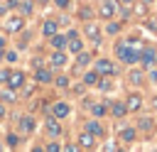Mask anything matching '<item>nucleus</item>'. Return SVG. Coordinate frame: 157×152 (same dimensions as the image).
Here are the masks:
<instances>
[{
    "label": "nucleus",
    "instance_id": "obj_32",
    "mask_svg": "<svg viewBox=\"0 0 157 152\" xmlns=\"http://www.w3.org/2000/svg\"><path fill=\"white\" fill-rule=\"evenodd\" d=\"M54 86H56V88H69V86H71V81H69V76L59 74V76L54 78Z\"/></svg>",
    "mask_w": 157,
    "mask_h": 152
},
{
    "label": "nucleus",
    "instance_id": "obj_56",
    "mask_svg": "<svg viewBox=\"0 0 157 152\" xmlns=\"http://www.w3.org/2000/svg\"><path fill=\"white\" fill-rule=\"evenodd\" d=\"M2 150H5V147H2V142H0V152H2Z\"/></svg>",
    "mask_w": 157,
    "mask_h": 152
},
{
    "label": "nucleus",
    "instance_id": "obj_3",
    "mask_svg": "<svg viewBox=\"0 0 157 152\" xmlns=\"http://www.w3.org/2000/svg\"><path fill=\"white\" fill-rule=\"evenodd\" d=\"M25 83H27V74H25V71H20V69H10L7 88H12V91H20Z\"/></svg>",
    "mask_w": 157,
    "mask_h": 152
},
{
    "label": "nucleus",
    "instance_id": "obj_9",
    "mask_svg": "<svg viewBox=\"0 0 157 152\" xmlns=\"http://www.w3.org/2000/svg\"><path fill=\"white\" fill-rule=\"evenodd\" d=\"M44 132H47V137H52V140H56V137L61 135V125H59V120H56L54 115L47 118V123H44Z\"/></svg>",
    "mask_w": 157,
    "mask_h": 152
},
{
    "label": "nucleus",
    "instance_id": "obj_25",
    "mask_svg": "<svg viewBox=\"0 0 157 152\" xmlns=\"http://www.w3.org/2000/svg\"><path fill=\"white\" fill-rule=\"evenodd\" d=\"M76 145H78V147H88V150H91V147L96 145V137H93V135H88V132H81V135H78V140H76Z\"/></svg>",
    "mask_w": 157,
    "mask_h": 152
},
{
    "label": "nucleus",
    "instance_id": "obj_28",
    "mask_svg": "<svg viewBox=\"0 0 157 152\" xmlns=\"http://www.w3.org/2000/svg\"><path fill=\"white\" fill-rule=\"evenodd\" d=\"M66 49H69L71 54H81V51H83V39H81V37H76V39H71V42L66 44Z\"/></svg>",
    "mask_w": 157,
    "mask_h": 152
},
{
    "label": "nucleus",
    "instance_id": "obj_2",
    "mask_svg": "<svg viewBox=\"0 0 157 152\" xmlns=\"http://www.w3.org/2000/svg\"><path fill=\"white\" fill-rule=\"evenodd\" d=\"M2 29H5V34H20V32L25 29V17H20V15H10V17H5Z\"/></svg>",
    "mask_w": 157,
    "mask_h": 152
},
{
    "label": "nucleus",
    "instance_id": "obj_23",
    "mask_svg": "<svg viewBox=\"0 0 157 152\" xmlns=\"http://www.w3.org/2000/svg\"><path fill=\"white\" fill-rule=\"evenodd\" d=\"M120 32H123V22H120V20H108V25H105V34L115 37V34H120Z\"/></svg>",
    "mask_w": 157,
    "mask_h": 152
},
{
    "label": "nucleus",
    "instance_id": "obj_27",
    "mask_svg": "<svg viewBox=\"0 0 157 152\" xmlns=\"http://www.w3.org/2000/svg\"><path fill=\"white\" fill-rule=\"evenodd\" d=\"M15 101H17V93H15L12 88L5 86V88L0 91V103H15Z\"/></svg>",
    "mask_w": 157,
    "mask_h": 152
},
{
    "label": "nucleus",
    "instance_id": "obj_39",
    "mask_svg": "<svg viewBox=\"0 0 157 152\" xmlns=\"http://www.w3.org/2000/svg\"><path fill=\"white\" fill-rule=\"evenodd\" d=\"M145 25H147V29H150V32H155V34H157V17H150Z\"/></svg>",
    "mask_w": 157,
    "mask_h": 152
},
{
    "label": "nucleus",
    "instance_id": "obj_5",
    "mask_svg": "<svg viewBox=\"0 0 157 152\" xmlns=\"http://www.w3.org/2000/svg\"><path fill=\"white\" fill-rule=\"evenodd\" d=\"M140 66H142V71L155 69V47H152V44H147V47L140 51Z\"/></svg>",
    "mask_w": 157,
    "mask_h": 152
},
{
    "label": "nucleus",
    "instance_id": "obj_46",
    "mask_svg": "<svg viewBox=\"0 0 157 152\" xmlns=\"http://www.w3.org/2000/svg\"><path fill=\"white\" fill-rule=\"evenodd\" d=\"M135 2H137V0H118V5H123V7H125V5L130 7V5H135Z\"/></svg>",
    "mask_w": 157,
    "mask_h": 152
},
{
    "label": "nucleus",
    "instance_id": "obj_16",
    "mask_svg": "<svg viewBox=\"0 0 157 152\" xmlns=\"http://www.w3.org/2000/svg\"><path fill=\"white\" fill-rule=\"evenodd\" d=\"M49 44H52V49H54V51H64L69 42H66V34H61V32H56L54 37H49Z\"/></svg>",
    "mask_w": 157,
    "mask_h": 152
},
{
    "label": "nucleus",
    "instance_id": "obj_12",
    "mask_svg": "<svg viewBox=\"0 0 157 152\" xmlns=\"http://www.w3.org/2000/svg\"><path fill=\"white\" fill-rule=\"evenodd\" d=\"M108 113L113 115V118H125L128 115V105H125V101H110L108 103Z\"/></svg>",
    "mask_w": 157,
    "mask_h": 152
},
{
    "label": "nucleus",
    "instance_id": "obj_47",
    "mask_svg": "<svg viewBox=\"0 0 157 152\" xmlns=\"http://www.w3.org/2000/svg\"><path fill=\"white\" fill-rule=\"evenodd\" d=\"M2 15H7V5H5V2H0V17H2Z\"/></svg>",
    "mask_w": 157,
    "mask_h": 152
},
{
    "label": "nucleus",
    "instance_id": "obj_37",
    "mask_svg": "<svg viewBox=\"0 0 157 152\" xmlns=\"http://www.w3.org/2000/svg\"><path fill=\"white\" fill-rule=\"evenodd\" d=\"M145 81H150V83H157V69H150V71L145 74Z\"/></svg>",
    "mask_w": 157,
    "mask_h": 152
},
{
    "label": "nucleus",
    "instance_id": "obj_43",
    "mask_svg": "<svg viewBox=\"0 0 157 152\" xmlns=\"http://www.w3.org/2000/svg\"><path fill=\"white\" fill-rule=\"evenodd\" d=\"M20 91H22V96H32V93H34V86H27V83H25Z\"/></svg>",
    "mask_w": 157,
    "mask_h": 152
},
{
    "label": "nucleus",
    "instance_id": "obj_33",
    "mask_svg": "<svg viewBox=\"0 0 157 152\" xmlns=\"http://www.w3.org/2000/svg\"><path fill=\"white\" fill-rule=\"evenodd\" d=\"M5 145H7V147H17V145H20V137H17V132H7V137H5Z\"/></svg>",
    "mask_w": 157,
    "mask_h": 152
},
{
    "label": "nucleus",
    "instance_id": "obj_1",
    "mask_svg": "<svg viewBox=\"0 0 157 152\" xmlns=\"http://www.w3.org/2000/svg\"><path fill=\"white\" fill-rule=\"evenodd\" d=\"M93 71H96L98 76L110 78V76H115V74H118V66H115V61H113V59H98V61L93 64Z\"/></svg>",
    "mask_w": 157,
    "mask_h": 152
},
{
    "label": "nucleus",
    "instance_id": "obj_8",
    "mask_svg": "<svg viewBox=\"0 0 157 152\" xmlns=\"http://www.w3.org/2000/svg\"><path fill=\"white\" fill-rule=\"evenodd\" d=\"M17 127H20V132H22V135L34 132V130H37V120H34V115H20Z\"/></svg>",
    "mask_w": 157,
    "mask_h": 152
},
{
    "label": "nucleus",
    "instance_id": "obj_26",
    "mask_svg": "<svg viewBox=\"0 0 157 152\" xmlns=\"http://www.w3.org/2000/svg\"><path fill=\"white\" fill-rule=\"evenodd\" d=\"M128 49H130V44H128V42H118V44H115V59H118V61H125Z\"/></svg>",
    "mask_w": 157,
    "mask_h": 152
},
{
    "label": "nucleus",
    "instance_id": "obj_38",
    "mask_svg": "<svg viewBox=\"0 0 157 152\" xmlns=\"http://www.w3.org/2000/svg\"><path fill=\"white\" fill-rule=\"evenodd\" d=\"M7 78H10V69H0V86H7Z\"/></svg>",
    "mask_w": 157,
    "mask_h": 152
},
{
    "label": "nucleus",
    "instance_id": "obj_31",
    "mask_svg": "<svg viewBox=\"0 0 157 152\" xmlns=\"http://www.w3.org/2000/svg\"><path fill=\"white\" fill-rule=\"evenodd\" d=\"M17 59H20V54H17L15 49H10V47H7V49H5V54H2V61H7V64H15Z\"/></svg>",
    "mask_w": 157,
    "mask_h": 152
},
{
    "label": "nucleus",
    "instance_id": "obj_49",
    "mask_svg": "<svg viewBox=\"0 0 157 152\" xmlns=\"http://www.w3.org/2000/svg\"><path fill=\"white\" fill-rule=\"evenodd\" d=\"M32 152H44V147H39V145H37V147H32Z\"/></svg>",
    "mask_w": 157,
    "mask_h": 152
},
{
    "label": "nucleus",
    "instance_id": "obj_50",
    "mask_svg": "<svg viewBox=\"0 0 157 152\" xmlns=\"http://www.w3.org/2000/svg\"><path fill=\"white\" fill-rule=\"evenodd\" d=\"M140 2H142V5H152L155 0H140Z\"/></svg>",
    "mask_w": 157,
    "mask_h": 152
},
{
    "label": "nucleus",
    "instance_id": "obj_22",
    "mask_svg": "<svg viewBox=\"0 0 157 152\" xmlns=\"http://www.w3.org/2000/svg\"><path fill=\"white\" fill-rule=\"evenodd\" d=\"M101 78H103V76H98V74L91 69V71H86V74H83V86H86V88H93V86H98V81H101Z\"/></svg>",
    "mask_w": 157,
    "mask_h": 152
},
{
    "label": "nucleus",
    "instance_id": "obj_7",
    "mask_svg": "<svg viewBox=\"0 0 157 152\" xmlns=\"http://www.w3.org/2000/svg\"><path fill=\"white\" fill-rule=\"evenodd\" d=\"M83 37L86 39H91V44H101V29H98V25L96 22H83Z\"/></svg>",
    "mask_w": 157,
    "mask_h": 152
},
{
    "label": "nucleus",
    "instance_id": "obj_10",
    "mask_svg": "<svg viewBox=\"0 0 157 152\" xmlns=\"http://www.w3.org/2000/svg\"><path fill=\"white\" fill-rule=\"evenodd\" d=\"M47 64H49V66H54V69H64V66L69 64V54H66V51H52Z\"/></svg>",
    "mask_w": 157,
    "mask_h": 152
},
{
    "label": "nucleus",
    "instance_id": "obj_15",
    "mask_svg": "<svg viewBox=\"0 0 157 152\" xmlns=\"http://www.w3.org/2000/svg\"><path fill=\"white\" fill-rule=\"evenodd\" d=\"M88 110H91V115L98 120V118L108 115V103H101V101H88Z\"/></svg>",
    "mask_w": 157,
    "mask_h": 152
},
{
    "label": "nucleus",
    "instance_id": "obj_21",
    "mask_svg": "<svg viewBox=\"0 0 157 152\" xmlns=\"http://www.w3.org/2000/svg\"><path fill=\"white\" fill-rule=\"evenodd\" d=\"M56 32H59L56 20H44V25H42V34H44V37H54Z\"/></svg>",
    "mask_w": 157,
    "mask_h": 152
},
{
    "label": "nucleus",
    "instance_id": "obj_45",
    "mask_svg": "<svg viewBox=\"0 0 157 152\" xmlns=\"http://www.w3.org/2000/svg\"><path fill=\"white\" fill-rule=\"evenodd\" d=\"M5 49H7V37L0 34V51H5Z\"/></svg>",
    "mask_w": 157,
    "mask_h": 152
},
{
    "label": "nucleus",
    "instance_id": "obj_55",
    "mask_svg": "<svg viewBox=\"0 0 157 152\" xmlns=\"http://www.w3.org/2000/svg\"><path fill=\"white\" fill-rule=\"evenodd\" d=\"M115 152H128V150H115Z\"/></svg>",
    "mask_w": 157,
    "mask_h": 152
},
{
    "label": "nucleus",
    "instance_id": "obj_20",
    "mask_svg": "<svg viewBox=\"0 0 157 152\" xmlns=\"http://www.w3.org/2000/svg\"><path fill=\"white\" fill-rule=\"evenodd\" d=\"M118 137H120V142H128V145H130V142L137 140V130H135V127H123V130L118 132Z\"/></svg>",
    "mask_w": 157,
    "mask_h": 152
},
{
    "label": "nucleus",
    "instance_id": "obj_42",
    "mask_svg": "<svg viewBox=\"0 0 157 152\" xmlns=\"http://www.w3.org/2000/svg\"><path fill=\"white\" fill-rule=\"evenodd\" d=\"M118 12H120V17H123V20H128L132 10H130V7H118Z\"/></svg>",
    "mask_w": 157,
    "mask_h": 152
},
{
    "label": "nucleus",
    "instance_id": "obj_19",
    "mask_svg": "<svg viewBox=\"0 0 157 152\" xmlns=\"http://www.w3.org/2000/svg\"><path fill=\"white\" fill-rule=\"evenodd\" d=\"M152 127H155V120L152 118H137V125H135V130L137 132H152Z\"/></svg>",
    "mask_w": 157,
    "mask_h": 152
},
{
    "label": "nucleus",
    "instance_id": "obj_4",
    "mask_svg": "<svg viewBox=\"0 0 157 152\" xmlns=\"http://www.w3.org/2000/svg\"><path fill=\"white\" fill-rule=\"evenodd\" d=\"M118 0H103L101 5H98V17L101 20H113V15L118 12Z\"/></svg>",
    "mask_w": 157,
    "mask_h": 152
},
{
    "label": "nucleus",
    "instance_id": "obj_53",
    "mask_svg": "<svg viewBox=\"0 0 157 152\" xmlns=\"http://www.w3.org/2000/svg\"><path fill=\"white\" fill-rule=\"evenodd\" d=\"M155 69H157V47H155Z\"/></svg>",
    "mask_w": 157,
    "mask_h": 152
},
{
    "label": "nucleus",
    "instance_id": "obj_54",
    "mask_svg": "<svg viewBox=\"0 0 157 152\" xmlns=\"http://www.w3.org/2000/svg\"><path fill=\"white\" fill-rule=\"evenodd\" d=\"M2 54H5V51H0V61H2Z\"/></svg>",
    "mask_w": 157,
    "mask_h": 152
},
{
    "label": "nucleus",
    "instance_id": "obj_14",
    "mask_svg": "<svg viewBox=\"0 0 157 152\" xmlns=\"http://www.w3.org/2000/svg\"><path fill=\"white\" fill-rule=\"evenodd\" d=\"M34 81L37 83H52L54 81V74H52V69H47V66H39V69H34Z\"/></svg>",
    "mask_w": 157,
    "mask_h": 152
},
{
    "label": "nucleus",
    "instance_id": "obj_13",
    "mask_svg": "<svg viewBox=\"0 0 157 152\" xmlns=\"http://www.w3.org/2000/svg\"><path fill=\"white\" fill-rule=\"evenodd\" d=\"M125 78H128L130 86H145V71L142 69H128Z\"/></svg>",
    "mask_w": 157,
    "mask_h": 152
},
{
    "label": "nucleus",
    "instance_id": "obj_51",
    "mask_svg": "<svg viewBox=\"0 0 157 152\" xmlns=\"http://www.w3.org/2000/svg\"><path fill=\"white\" fill-rule=\"evenodd\" d=\"M152 108H155V110H157V96H155V98H152Z\"/></svg>",
    "mask_w": 157,
    "mask_h": 152
},
{
    "label": "nucleus",
    "instance_id": "obj_35",
    "mask_svg": "<svg viewBox=\"0 0 157 152\" xmlns=\"http://www.w3.org/2000/svg\"><path fill=\"white\" fill-rule=\"evenodd\" d=\"M96 88H101V91H110V88H113V83H110V78H105V76H103V78L98 81V86H96Z\"/></svg>",
    "mask_w": 157,
    "mask_h": 152
},
{
    "label": "nucleus",
    "instance_id": "obj_52",
    "mask_svg": "<svg viewBox=\"0 0 157 152\" xmlns=\"http://www.w3.org/2000/svg\"><path fill=\"white\" fill-rule=\"evenodd\" d=\"M34 2H39V5H47V2H49V0H34Z\"/></svg>",
    "mask_w": 157,
    "mask_h": 152
},
{
    "label": "nucleus",
    "instance_id": "obj_41",
    "mask_svg": "<svg viewBox=\"0 0 157 152\" xmlns=\"http://www.w3.org/2000/svg\"><path fill=\"white\" fill-rule=\"evenodd\" d=\"M56 2V7L59 10H66V7H71V0H54Z\"/></svg>",
    "mask_w": 157,
    "mask_h": 152
},
{
    "label": "nucleus",
    "instance_id": "obj_48",
    "mask_svg": "<svg viewBox=\"0 0 157 152\" xmlns=\"http://www.w3.org/2000/svg\"><path fill=\"white\" fill-rule=\"evenodd\" d=\"M5 113H7V110H5V103H0V120L5 118Z\"/></svg>",
    "mask_w": 157,
    "mask_h": 152
},
{
    "label": "nucleus",
    "instance_id": "obj_11",
    "mask_svg": "<svg viewBox=\"0 0 157 152\" xmlns=\"http://www.w3.org/2000/svg\"><path fill=\"white\" fill-rule=\"evenodd\" d=\"M142 96L137 93V91H132V93H128V98H125V105H128V113H137L140 108H142Z\"/></svg>",
    "mask_w": 157,
    "mask_h": 152
},
{
    "label": "nucleus",
    "instance_id": "obj_29",
    "mask_svg": "<svg viewBox=\"0 0 157 152\" xmlns=\"http://www.w3.org/2000/svg\"><path fill=\"white\" fill-rule=\"evenodd\" d=\"M123 64H140V51L130 44V49H128V56H125V61Z\"/></svg>",
    "mask_w": 157,
    "mask_h": 152
},
{
    "label": "nucleus",
    "instance_id": "obj_30",
    "mask_svg": "<svg viewBox=\"0 0 157 152\" xmlns=\"http://www.w3.org/2000/svg\"><path fill=\"white\" fill-rule=\"evenodd\" d=\"M78 17H81L83 22H91V17H93V10H91L88 5H81V7H78Z\"/></svg>",
    "mask_w": 157,
    "mask_h": 152
},
{
    "label": "nucleus",
    "instance_id": "obj_40",
    "mask_svg": "<svg viewBox=\"0 0 157 152\" xmlns=\"http://www.w3.org/2000/svg\"><path fill=\"white\" fill-rule=\"evenodd\" d=\"M137 15H147V5H142V2H135V7H132Z\"/></svg>",
    "mask_w": 157,
    "mask_h": 152
},
{
    "label": "nucleus",
    "instance_id": "obj_44",
    "mask_svg": "<svg viewBox=\"0 0 157 152\" xmlns=\"http://www.w3.org/2000/svg\"><path fill=\"white\" fill-rule=\"evenodd\" d=\"M5 5H7V10H17V5H20V0H7Z\"/></svg>",
    "mask_w": 157,
    "mask_h": 152
},
{
    "label": "nucleus",
    "instance_id": "obj_36",
    "mask_svg": "<svg viewBox=\"0 0 157 152\" xmlns=\"http://www.w3.org/2000/svg\"><path fill=\"white\" fill-rule=\"evenodd\" d=\"M61 152H81V147H78L76 142H66V145L61 147Z\"/></svg>",
    "mask_w": 157,
    "mask_h": 152
},
{
    "label": "nucleus",
    "instance_id": "obj_34",
    "mask_svg": "<svg viewBox=\"0 0 157 152\" xmlns=\"http://www.w3.org/2000/svg\"><path fill=\"white\" fill-rule=\"evenodd\" d=\"M44 152H61V145H59L56 140H49V142L44 145Z\"/></svg>",
    "mask_w": 157,
    "mask_h": 152
},
{
    "label": "nucleus",
    "instance_id": "obj_6",
    "mask_svg": "<svg viewBox=\"0 0 157 152\" xmlns=\"http://www.w3.org/2000/svg\"><path fill=\"white\" fill-rule=\"evenodd\" d=\"M69 113H71V103H69V101H54V103H52V115H54L56 120L69 118Z\"/></svg>",
    "mask_w": 157,
    "mask_h": 152
},
{
    "label": "nucleus",
    "instance_id": "obj_18",
    "mask_svg": "<svg viewBox=\"0 0 157 152\" xmlns=\"http://www.w3.org/2000/svg\"><path fill=\"white\" fill-rule=\"evenodd\" d=\"M32 12H34V0H20L17 15H20V17H29Z\"/></svg>",
    "mask_w": 157,
    "mask_h": 152
},
{
    "label": "nucleus",
    "instance_id": "obj_17",
    "mask_svg": "<svg viewBox=\"0 0 157 152\" xmlns=\"http://www.w3.org/2000/svg\"><path fill=\"white\" fill-rule=\"evenodd\" d=\"M83 132H88V135H93V137H103V125L93 118V120H88V123H86Z\"/></svg>",
    "mask_w": 157,
    "mask_h": 152
},
{
    "label": "nucleus",
    "instance_id": "obj_24",
    "mask_svg": "<svg viewBox=\"0 0 157 152\" xmlns=\"http://www.w3.org/2000/svg\"><path fill=\"white\" fill-rule=\"evenodd\" d=\"M91 61H93V54H91V51H86V49H83L81 54H76V66H78V69H86Z\"/></svg>",
    "mask_w": 157,
    "mask_h": 152
}]
</instances>
